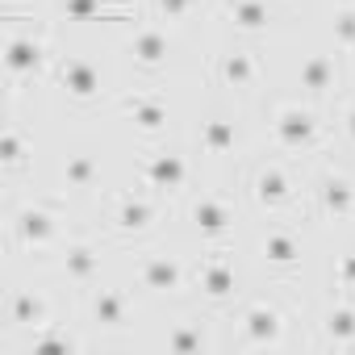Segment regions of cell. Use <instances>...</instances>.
Masks as SVG:
<instances>
[{
  "label": "cell",
  "mask_w": 355,
  "mask_h": 355,
  "mask_svg": "<svg viewBox=\"0 0 355 355\" xmlns=\"http://www.w3.org/2000/svg\"><path fill=\"white\" fill-rule=\"evenodd\" d=\"M234 330H239V347H284L288 343V313L280 301L255 297L247 305H239L234 313Z\"/></svg>",
  "instance_id": "obj_11"
},
{
  "label": "cell",
  "mask_w": 355,
  "mask_h": 355,
  "mask_svg": "<svg viewBox=\"0 0 355 355\" xmlns=\"http://www.w3.org/2000/svg\"><path fill=\"white\" fill-rule=\"evenodd\" d=\"M134 297L125 293V288H117V284H88L84 288V330H92V334H121V330H130L134 322Z\"/></svg>",
  "instance_id": "obj_13"
},
{
  "label": "cell",
  "mask_w": 355,
  "mask_h": 355,
  "mask_svg": "<svg viewBox=\"0 0 355 355\" xmlns=\"http://www.w3.org/2000/svg\"><path fill=\"white\" fill-rule=\"evenodd\" d=\"M209 326H214L209 318H180L163 330V347L167 351H214L222 347V338H214Z\"/></svg>",
  "instance_id": "obj_25"
},
{
  "label": "cell",
  "mask_w": 355,
  "mask_h": 355,
  "mask_svg": "<svg viewBox=\"0 0 355 355\" xmlns=\"http://www.w3.org/2000/svg\"><path fill=\"white\" fill-rule=\"evenodd\" d=\"M313 214L322 222H355V180L347 171L326 167L313 180Z\"/></svg>",
  "instance_id": "obj_20"
},
{
  "label": "cell",
  "mask_w": 355,
  "mask_h": 355,
  "mask_svg": "<svg viewBox=\"0 0 355 355\" xmlns=\"http://www.w3.org/2000/svg\"><path fill=\"white\" fill-rule=\"evenodd\" d=\"M193 180V159L180 146H155L138 159V184L150 189L155 197H180Z\"/></svg>",
  "instance_id": "obj_10"
},
{
  "label": "cell",
  "mask_w": 355,
  "mask_h": 355,
  "mask_svg": "<svg viewBox=\"0 0 355 355\" xmlns=\"http://www.w3.org/2000/svg\"><path fill=\"white\" fill-rule=\"evenodd\" d=\"M134 280L146 297L175 301V297L193 293V263L175 251H142L134 259Z\"/></svg>",
  "instance_id": "obj_7"
},
{
  "label": "cell",
  "mask_w": 355,
  "mask_h": 355,
  "mask_svg": "<svg viewBox=\"0 0 355 355\" xmlns=\"http://www.w3.org/2000/svg\"><path fill=\"white\" fill-rule=\"evenodd\" d=\"M247 197L259 214H284L297 205V175H293V163L280 159V155H268L251 167L247 175Z\"/></svg>",
  "instance_id": "obj_8"
},
{
  "label": "cell",
  "mask_w": 355,
  "mask_h": 355,
  "mask_svg": "<svg viewBox=\"0 0 355 355\" xmlns=\"http://www.w3.org/2000/svg\"><path fill=\"white\" fill-rule=\"evenodd\" d=\"M197 150L205 159H234L243 150V125L234 113L226 109H214L209 117H201L197 125Z\"/></svg>",
  "instance_id": "obj_21"
},
{
  "label": "cell",
  "mask_w": 355,
  "mask_h": 355,
  "mask_svg": "<svg viewBox=\"0 0 355 355\" xmlns=\"http://www.w3.org/2000/svg\"><path fill=\"white\" fill-rule=\"evenodd\" d=\"M113 109L121 121H130L138 134L146 138H163L167 125H171V105L163 92H150V88H125L113 96Z\"/></svg>",
  "instance_id": "obj_14"
},
{
  "label": "cell",
  "mask_w": 355,
  "mask_h": 355,
  "mask_svg": "<svg viewBox=\"0 0 355 355\" xmlns=\"http://www.w3.org/2000/svg\"><path fill=\"white\" fill-rule=\"evenodd\" d=\"M159 222H163V197H155L150 189H113L105 201V234L121 247L150 239Z\"/></svg>",
  "instance_id": "obj_2"
},
{
  "label": "cell",
  "mask_w": 355,
  "mask_h": 355,
  "mask_svg": "<svg viewBox=\"0 0 355 355\" xmlns=\"http://www.w3.org/2000/svg\"><path fill=\"white\" fill-rule=\"evenodd\" d=\"M259 263H263L272 276H280V280L297 276L301 263H305V239H301V230H297V226H284V222L268 226V230L259 234Z\"/></svg>",
  "instance_id": "obj_16"
},
{
  "label": "cell",
  "mask_w": 355,
  "mask_h": 355,
  "mask_svg": "<svg viewBox=\"0 0 355 355\" xmlns=\"http://www.w3.org/2000/svg\"><path fill=\"white\" fill-rule=\"evenodd\" d=\"M51 67H55V46L46 26H26L5 38V76L13 92H21L26 84H38Z\"/></svg>",
  "instance_id": "obj_4"
},
{
  "label": "cell",
  "mask_w": 355,
  "mask_h": 355,
  "mask_svg": "<svg viewBox=\"0 0 355 355\" xmlns=\"http://www.w3.org/2000/svg\"><path fill=\"white\" fill-rule=\"evenodd\" d=\"M338 59H343V51H309L301 59L297 88L305 92L309 105H322V101H330L338 92V84H343V63Z\"/></svg>",
  "instance_id": "obj_19"
},
{
  "label": "cell",
  "mask_w": 355,
  "mask_h": 355,
  "mask_svg": "<svg viewBox=\"0 0 355 355\" xmlns=\"http://www.w3.org/2000/svg\"><path fill=\"white\" fill-rule=\"evenodd\" d=\"M51 88H55L67 105L88 109V105L105 101L109 80H105V67H101L96 59H88V55H59L55 67H51Z\"/></svg>",
  "instance_id": "obj_9"
},
{
  "label": "cell",
  "mask_w": 355,
  "mask_h": 355,
  "mask_svg": "<svg viewBox=\"0 0 355 355\" xmlns=\"http://www.w3.org/2000/svg\"><path fill=\"white\" fill-rule=\"evenodd\" d=\"M101 184V159L92 150H67L59 163V189L63 193H92Z\"/></svg>",
  "instance_id": "obj_26"
},
{
  "label": "cell",
  "mask_w": 355,
  "mask_h": 355,
  "mask_svg": "<svg viewBox=\"0 0 355 355\" xmlns=\"http://www.w3.org/2000/svg\"><path fill=\"white\" fill-rule=\"evenodd\" d=\"M189 230L205 243V247H226V239L234 234V201L230 193H218V189H201L197 197H189Z\"/></svg>",
  "instance_id": "obj_12"
},
{
  "label": "cell",
  "mask_w": 355,
  "mask_h": 355,
  "mask_svg": "<svg viewBox=\"0 0 355 355\" xmlns=\"http://www.w3.org/2000/svg\"><path fill=\"white\" fill-rule=\"evenodd\" d=\"M84 347H88V338L67 330V322H51L21 343V351H84Z\"/></svg>",
  "instance_id": "obj_28"
},
{
  "label": "cell",
  "mask_w": 355,
  "mask_h": 355,
  "mask_svg": "<svg viewBox=\"0 0 355 355\" xmlns=\"http://www.w3.org/2000/svg\"><path fill=\"white\" fill-rule=\"evenodd\" d=\"M343 134H347V142L355 146V101L343 109Z\"/></svg>",
  "instance_id": "obj_32"
},
{
  "label": "cell",
  "mask_w": 355,
  "mask_h": 355,
  "mask_svg": "<svg viewBox=\"0 0 355 355\" xmlns=\"http://www.w3.org/2000/svg\"><path fill=\"white\" fill-rule=\"evenodd\" d=\"M330 42L343 55H355V0H343L330 13Z\"/></svg>",
  "instance_id": "obj_29"
},
{
  "label": "cell",
  "mask_w": 355,
  "mask_h": 355,
  "mask_svg": "<svg viewBox=\"0 0 355 355\" xmlns=\"http://www.w3.org/2000/svg\"><path fill=\"white\" fill-rule=\"evenodd\" d=\"M30 163H34V134L21 121H9L5 125V138H0V167H5L9 180H17Z\"/></svg>",
  "instance_id": "obj_27"
},
{
  "label": "cell",
  "mask_w": 355,
  "mask_h": 355,
  "mask_svg": "<svg viewBox=\"0 0 355 355\" xmlns=\"http://www.w3.org/2000/svg\"><path fill=\"white\" fill-rule=\"evenodd\" d=\"M63 197H46V201H26L21 209L9 214V247L17 255H55L67 239H63Z\"/></svg>",
  "instance_id": "obj_1"
},
{
  "label": "cell",
  "mask_w": 355,
  "mask_h": 355,
  "mask_svg": "<svg viewBox=\"0 0 355 355\" xmlns=\"http://www.w3.org/2000/svg\"><path fill=\"white\" fill-rule=\"evenodd\" d=\"M171 55H175V42H171V34H167L163 26H155V21H138V26L130 30V38H125V59H130L134 71H142V76L167 71Z\"/></svg>",
  "instance_id": "obj_17"
},
{
  "label": "cell",
  "mask_w": 355,
  "mask_h": 355,
  "mask_svg": "<svg viewBox=\"0 0 355 355\" xmlns=\"http://www.w3.org/2000/svg\"><path fill=\"white\" fill-rule=\"evenodd\" d=\"M193 293L209 305V309H226L239 301L243 293V272L234 263V255L226 247H209L205 255L193 259Z\"/></svg>",
  "instance_id": "obj_6"
},
{
  "label": "cell",
  "mask_w": 355,
  "mask_h": 355,
  "mask_svg": "<svg viewBox=\"0 0 355 355\" xmlns=\"http://www.w3.org/2000/svg\"><path fill=\"white\" fill-rule=\"evenodd\" d=\"M222 21L239 34H268L276 21L272 0H222Z\"/></svg>",
  "instance_id": "obj_24"
},
{
  "label": "cell",
  "mask_w": 355,
  "mask_h": 355,
  "mask_svg": "<svg viewBox=\"0 0 355 355\" xmlns=\"http://www.w3.org/2000/svg\"><path fill=\"white\" fill-rule=\"evenodd\" d=\"M334 293L338 297H355V247H347L334 259Z\"/></svg>",
  "instance_id": "obj_30"
},
{
  "label": "cell",
  "mask_w": 355,
  "mask_h": 355,
  "mask_svg": "<svg viewBox=\"0 0 355 355\" xmlns=\"http://www.w3.org/2000/svg\"><path fill=\"white\" fill-rule=\"evenodd\" d=\"M0 313H5V347H21L34 330L59 322V301L42 284H13Z\"/></svg>",
  "instance_id": "obj_3"
},
{
  "label": "cell",
  "mask_w": 355,
  "mask_h": 355,
  "mask_svg": "<svg viewBox=\"0 0 355 355\" xmlns=\"http://www.w3.org/2000/svg\"><path fill=\"white\" fill-rule=\"evenodd\" d=\"M313 347H326V351L355 347V297H338V301H330L318 313V322H313Z\"/></svg>",
  "instance_id": "obj_22"
},
{
  "label": "cell",
  "mask_w": 355,
  "mask_h": 355,
  "mask_svg": "<svg viewBox=\"0 0 355 355\" xmlns=\"http://www.w3.org/2000/svg\"><path fill=\"white\" fill-rule=\"evenodd\" d=\"M272 142H276V150L288 155V159L313 155V150L326 146V121L318 117L313 105L284 101V105H276V113H272Z\"/></svg>",
  "instance_id": "obj_5"
},
{
  "label": "cell",
  "mask_w": 355,
  "mask_h": 355,
  "mask_svg": "<svg viewBox=\"0 0 355 355\" xmlns=\"http://www.w3.org/2000/svg\"><path fill=\"white\" fill-rule=\"evenodd\" d=\"M59 17L63 21H125V26L142 21L130 0H121V5H109V0H59Z\"/></svg>",
  "instance_id": "obj_23"
},
{
  "label": "cell",
  "mask_w": 355,
  "mask_h": 355,
  "mask_svg": "<svg viewBox=\"0 0 355 355\" xmlns=\"http://www.w3.org/2000/svg\"><path fill=\"white\" fill-rule=\"evenodd\" d=\"M197 5L201 0H150V9H155L159 21H184V17H193Z\"/></svg>",
  "instance_id": "obj_31"
},
{
  "label": "cell",
  "mask_w": 355,
  "mask_h": 355,
  "mask_svg": "<svg viewBox=\"0 0 355 355\" xmlns=\"http://www.w3.org/2000/svg\"><path fill=\"white\" fill-rule=\"evenodd\" d=\"M101 268H105V243L96 239H67L59 251H55V272L71 284V288H88L101 280Z\"/></svg>",
  "instance_id": "obj_18"
},
{
  "label": "cell",
  "mask_w": 355,
  "mask_h": 355,
  "mask_svg": "<svg viewBox=\"0 0 355 355\" xmlns=\"http://www.w3.org/2000/svg\"><path fill=\"white\" fill-rule=\"evenodd\" d=\"M214 84L234 96H255L263 84V59L251 46H222L214 55Z\"/></svg>",
  "instance_id": "obj_15"
}]
</instances>
